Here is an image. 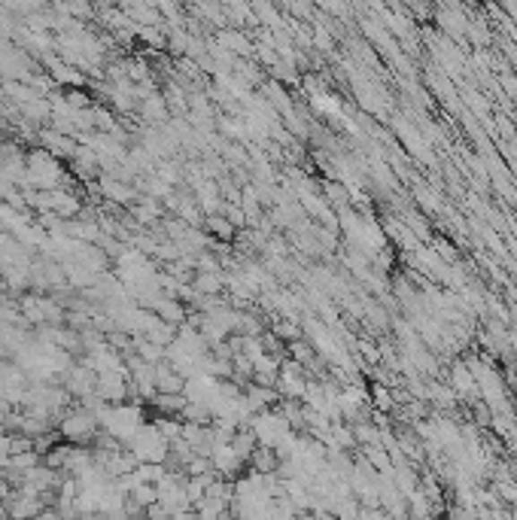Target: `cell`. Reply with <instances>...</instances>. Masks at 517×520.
I'll return each mask as SVG.
<instances>
[{"mask_svg": "<svg viewBox=\"0 0 517 520\" xmlns=\"http://www.w3.org/2000/svg\"><path fill=\"white\" fill-rule=\"evenodd\" d=\"M250 472H259V475H277L280 472V456L277 450H268V448H256L250 460Z\"/></svg>", "mask_w": 517, "mask_h": 520, "instance_id": "10", "label": "cell"}, {"mask_svg": "<svg viewBox=\"0 0 517 520\" xmlns=\"http://www.w3.org/2000/svg\"><path fill=\"white\" fill-rule=\"evenodd\" d=\"M141 110H143L146 119L161 122V119H165V113H168V104H165V98H161V95H150L146 101H141Z\"/></svg>", "mask_w": 517, "mask_h": 520, "instance_id": "12", "label": "cell"}, {"mask_svg": "<svg viewBox=\"0 0 517 520\" xmlns=\"http://www.w3.org/2000/svg\"><path fill=\"white\" fill-rule=\"evenodd\" d=\"M101 195L113 198V201H119V204H128V201H134V198H137L134 189L125 186L122 180L110 177V174H104V177H101Z\"/></svg>", "mask_w": 517, "mask_h": 520, "instance_id": "11", "label": "cell"}, {"mask_svg": "<svg viewBox=\"0 0 517 520\" xmlns=\"http://www.w3.org/2000/svg\"><path fill=\"white\" fill-rule=\"evenodd\" d=\"M95 417H98L101 432H107L110 439L119 441V445H125L131 435H134L146 423L141 405H128V402L125 405H104Z\"/></svg>", "mask_w": 517, "mask_h": 520, "instance_id": "1", "label": "cell"}, {"mask_svg": "<svg viewBox=\"0 0 517 520\" xmlns=\"http://www.w3.org/2000/svg\"><path fill=\"white\" fill-rule=\"evenodd\" d=\"M122 448H125L137 463H159V465H165L168 460H171V445L161 439V432L152 423H143L141 430L131 435V439Z\"/></svg>", "mask_w": 517, "mask_h": 520, "instance_id": "4", "label": "cell"}, {"mask_svg": "<svg viewBox=\"0 0 517 520\" xmlns=\"http://www.w3.org/2000/svg\"><path fill=\"white\" fill-rule=\"evenodd\" d=\"M101 432L98 426V417L86 408H76V411H65V417L58 420V435L67 441V445H82V441L95 439Z\"/></svg>", "mask_w": 517, "mask_h": 520, "instance_id": "5", "label": "cell"}, {"mask_svg": "<svg viewBox=\"0 0 517 520\" xmlns=\"http://www.w3.org/2000/svg\"><path fill=\"white\" fill-rule=\"evenodd\" d=\"M95 384H98V374L89 369V365H71L65 374V389L76 399H89L95 396Z\"/></svg>", "mask_w": 517, "mask_h": 520, "instance_id": "7", "label": "cell"}, {"mask_svg": "<svg viewBox=\"0 0 517 520\" xmlns=\"http://www.w3.org/2000/svg\"><path fill=\"white\" fill-rule=\"evenodd\" d=\"M156 389L159 393H168V396H183L186 389V378L180 371H174L168 362H159L156 365Z\"/></svg>", "mask_w": 517, "mask_h": 520, "instance_id": "9", "label": "cell"}, {"mask_svg": "<svg viewBox=\"0 0 517 520\" xmlns=\"http://www.w3.org/2000/svg\"><path fill=\"white\" fill-rule=\"evenodd\" d=\"M37 137H40V143L46 147V152H49V156H56V158H61V156L73 158L76 147H80V143H76L73 137L61 134V132H56V128H46V132H40Z\"/></svg>", "mask_w": 517, "mask_h": 520, "instance_id": "8", "label": "cell"}, {"mask_svg": "<svg viewBox=\"0 0 517 520\" xmlns=\"http://www.w3.org/2000/svg\"><path fill=\"white\" fill-rule=\"evenodd\" d=\"M25 167H28V177L25 183L34 192H56V189L65 186V167L56 156H49L46 149H34L28 152L25 158Z\"/></svg>", "mask_w": 517, "mask_h": 520, "instance_id": "3", "label": "cell"}, {"mask_svg": "<svg viewBox=\"0 0 517 520\" xmlns=\"http://www.w3.org/2000/svg\"><path fill=\"white\" fill-rule=\"evenodd\" d=\"M246 430L253 432V439H256L259 448H268V450H277L280 454L283 448L289 445L292 439H296V432H292V423L287 417H283V411H262L246 423Z\"/></svg>", "mask_w": 517, "mask_h": 520, "instance_id": "2", "label": "cell"}, {"mask_svg": "<svg viewBox=\"0 0 517 520\" xmlns=\"http://www.w3.org/2000/svg\"><path fill=\"white\" fill-rule=\"evenodd\" d=\"M43 511H46L43 496H30L22 490L10 493V502H6V517L10 520H37Z\"/></svg>", "mask_w": 517, "mask_h": 520, "instance_id": "6", "label": "cell"}, {"mask_svg": "<svg viewBox=\"0 0 517 520\" xmlns=\"http://www.w3.org/2000/svg\"><path fill=\"white\" fill-rule=\"evenodd\" d=\"M207 228H211L216 238H231V234H235V226H231L228 219H222V217H211V219H207Z\"/></svg>", "mask_w": 517, "mask_h": 520, "instance_id": "13", "label": "cell"}]
</instances>
